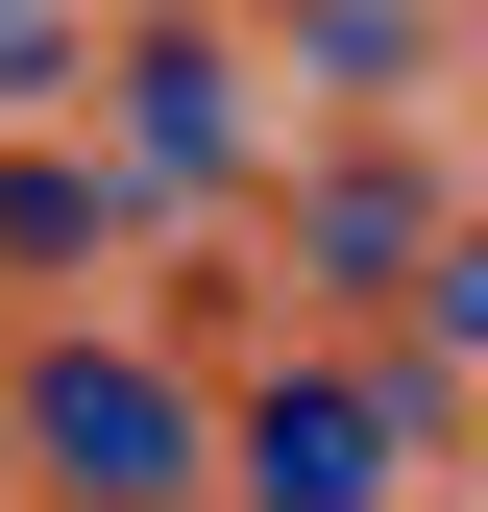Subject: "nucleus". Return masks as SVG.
Listing matches in <instances>:
<instances>
[{"label": "nucleus", "mask_w": 488, "mask_h": 512, "mask_svg": "<svg viewBox=\"0 0 488 512\" xmlns=\"http://www.w3.org/2000/svg\"><path fill=\"white\" fill-rule=\"evenodd\" d=\"M440 342H488V244H464V269H440Z\"/></svg>", "instance_id": "3"}, {"label": "nucleus", "mask_w": 488, "mask_h": 512, "mask_svg": "<svg viewBox=\"0 0 488 512\" xmlns=\"http://www.w3.org/2000/svg\"><path fill=\"white\" fill-rule=\"evenodd\" d=\"M244 464H269V512H366V488H391V415H366L342 366H293V391H269V439H244Z\"/></svg>", "instance_id": "2"}, {"label": "nucleus", "mask_w": 488, "mask_h": 512, "mask_svg": "<svg viewBox=\"0 0 488 512\" xmlns=\"http://www.w3.org/2000/svg\"><path fill=\"white\" fill-rule=\"evenodd\" d=\"M49 464L98 512H171L196 488V415H171V366H49Z\"/></svg>", "instance_id": "1"}]
</instances>
